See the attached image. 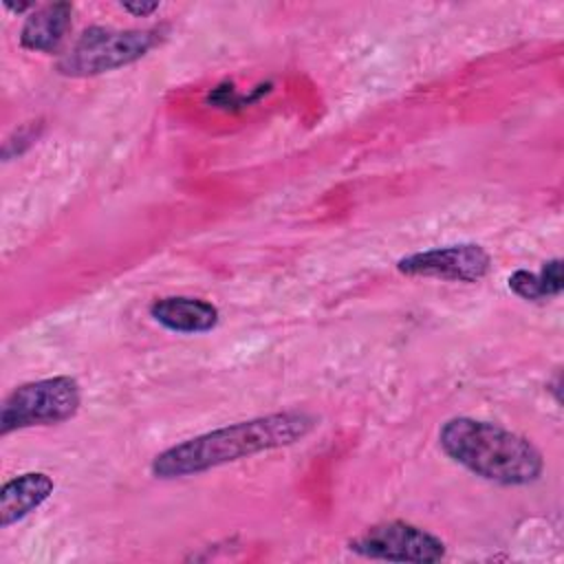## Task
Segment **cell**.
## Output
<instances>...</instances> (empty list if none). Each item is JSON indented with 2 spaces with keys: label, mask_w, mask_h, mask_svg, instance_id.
<instances>
[{
  "label": "cell",
  "mask_w": 564,
  "mask_h": 564,
  "mask_svg": "<svg viewBox=\"0 0 564 564\" xmlns=\"http://www.w3.org/2000/svg\"><path fill=\"white\" fill-rule=\"evenodd\" d=\"M150 315L156 324L172 333L196 335L207 333L218 324V308L200 297L170 295L150 304Z\"/></svg>",
  "instance_id": "7"
},
{
  "label": "cell",
  "mask_w": 564,
  "mask_h": 564,
  "mask_svg": "<svg viewBox=\"0 0 564 564\" xmlns=\"http://www.w3.org/2000/svg\"><path fill=\"white\" fill-rule=\"evenodd\" d=\"M399 273L452 282H478L491 269V256L474 242L416 251L397 262Z\"/></svg>",
  "instance_id": "6"
},
{
  "label": "cell",
  "mask_w": 564,
  "mask_h": 564,
  "mask_svg": "<svg viewBox=\"0 0 564 564\" xmlns=\"http://www.w3.org/2000/svg\"><path fill=\"white\" fill-rule=\"evenodd\" d=\"M55 482L44 471H26L0 489V527L7 529L33 513L53 494Z\"/></svg>",
  "instance_id": "8"
},
{
  "label": "cell",
  "mask_w": 564,
  "mask_h": 564,
  "mask_svg": "<svg viewBox=\"0 0 564 564\" xmlns=\"http://www.w3.org/2000/svg\"><path fill=\"white\" fill-rule=\"evenodd\" d=\"M438 445L454 463L496 485H531L544 471L540 449L498 423L454 416L438 430Z\"/></svg>",
  "instance_id": "2"
},
{
  "label": "cell",
  "mask_w": 564,
  "mask_h": 564,
  "mask_svg": "<svg viewBox=\"0 0 564 564\" xmlns=\"http://www.w3.org/2000/svg\"><path fill=\"white\" fill-rule=\"evenodd\" d=\"M348 549L361 557L388 562L430 564L445 557V542L438 535L403 520L368 527L348 542Z\"/></svg>",
  "instance_id": "5"
},
{
  "label": "cell",
  "mask_w": 564,
  "mask_h": 564,
  "mask_svg": "<svg viewBox=\"0 0 564 564\" xmlns=\"http://www.w3.org/2000/svg\"><path fill=\"white\" fill-rule=\"evenodd\" d=\"M82 390L73 377H48L18 386L0 408V434L35 425H55L77 414Z\"/></svg>",
  "instance_id": "4"
},
{
  "label": "cell",
  "mask_w": 564,
  "mask_h": 564,
  "mask_svg": "<svg viewBox=\"0 0 564 564\" xmlns=\"http://www.w3.org/2000/svg\"><path fill=\"white\" fill-rule=\"evenodd\" d=\"M564 278H562V260L553 258L542 264L538 273L518 269L509 275V289L527 300V302H544L551 297H557L562 293Z\"/></svg>",
  "instance_id": "10"
},
{
  "label": "cell",
  "mask_w": 564,
  "mask_h": 564,
  "mask_svg": "<svg viewBox=\"0 0 564 564\" xmlns=\"http://www.w3.org/2000/svg\"><path fill=\"white\" fill-rule=\"evenodd\" d=\"M121 9L132 15H150L159 9V2H121Z\"/></svg>",
  "instance_id": "11"
},
{
  "label": "cell",
  "mask_w": 564,
  "mask_h": 564,
  "mask_svg": "<svg viewBox=\"0 0 564 564\" xmlns=\"http://www.w3.org/2000/svg\"><path fill=\"white\" fill-rule=\"evenodd\" d=\"M163 37V29L88 26L59 57L57 70L66 77H93L128 66L148 55Z\"/></svg>",
  "instance_id": "3"
},
{
  "label": "cell",
  "mask_w": 564,
  "mask_h": 564,
  "mask_svg": "<svg viewBox=\"0 0 564 564\" xmlns=\"http://www.w3.org/2000/svg\"><path fill=\"white\" fill-rule=\"evenodd\" d=\"M315 423L317 419L302 410L238 421L163 449L154 456L150 469L161 480L196 476L231 460L293 445L302 441Z\"/></svg>",
  "instance_id": "1"
},
{
  "label": "cell",
  "mask_w": 564,
  "mask_h": 564,
  "mask_svg": "<svg viewBox=\"0 0 564 564\" xmlns=\"http://www.w3.org/2000/svg\"><path fill=\"white\" fill-rule=\"evenodd\" d=\"M73 18V4L53 2L35 7L20 31V44L35 53H55L64 42Z\"/></svg>",
  "instance_id": "9"
}]
</instances>
